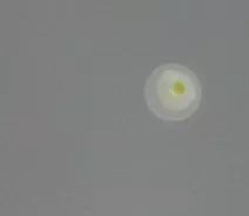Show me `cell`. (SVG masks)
<instances>
[{"instance_id": "cell-1", "label": "cell", "mask_w": 249, "mask_h": 216, "mask_svg": "<svg viewBox=\"0 0 249 216\" xmlns=\"http://www.w3.org/2000/svg\"><path fill=\"white\" fill-rule=\"evenodd\" d=\"M143 92L147 106L155 115L179 121L197 109L202 90L193 70L179 62H165L147 76Z\"/></svg>"}]
</instances>
